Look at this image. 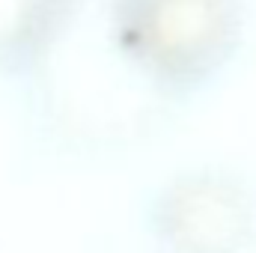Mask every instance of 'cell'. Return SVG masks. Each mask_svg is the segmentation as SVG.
Here are the masks:
<instances>
[{
	"label": "cell",
	"instance_id": "cell-1",
	"mask_svg": "<svg viewBox=\"0 0 256 253\" xmlns=\"http://www.w3.org/2000/svg\"><path fill=\"white\" fill-rule=\"evenodd\" d=\"M96 12L122 68L170 116L230 74L250 30L248 0H96Z\"/></svg>",
	"mask_w": 256,
	"mask_h": 253
},
{
	"label": "cell",
	"instance_id": "cell-2",
	"mask_svg": "<svg viewBox=\"0 0 256 253\" xmlns=\"http://www.w3.org/2000/svg\"><path fill=\"white\" fill-rule=\"evenodd\" d=\"M152 253H256V188L224 164H194L146 194L140 212Z\"/></svg>",
	"mask_w": 256,
	"mask_h": 253
},
{
	"label": "cell",
	"instance_id": "cell-3",
	"mask_svg": "<svg viewBox=\"0 0 256 253\" xmlns=\"http://www.w3.org/2000/svg\"><path fill=\"white\" fill-rule=\"evenodd\" d=\"M84 0H0V74L24 78Z\"/></svg>",
	"mask_w": 256,
	"mask_h": 253
}]
</instances>
